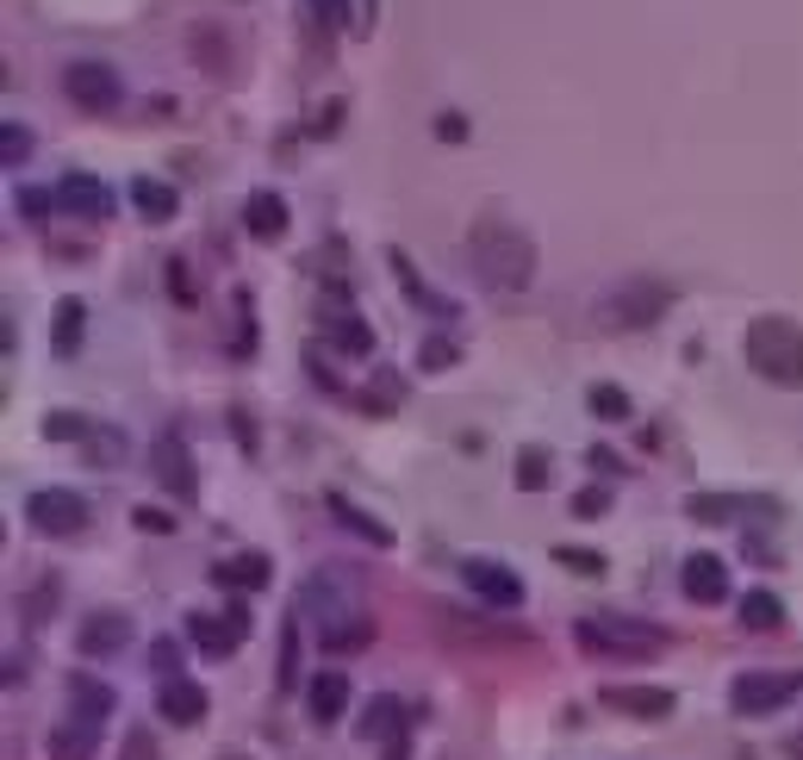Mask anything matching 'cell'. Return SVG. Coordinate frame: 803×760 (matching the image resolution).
<instances>
[{"instance_id": "5", "label": "cell", "mask_w": 803, "mask_h": 760, "mask_svg": "<svg viewBox=\"0 0 803 760\" xmlns=\"http://www.w3.org/2000/svg\"><path fill=\"white\" fill-rule=\"evenodd\" d=\"M666 306H673V287L661 281H616L611 293H604L599 318L604 324H616V331H648V324H661Z\"/></svg>"}, {"instance_id": "44", "label": "cell", "mask_w": 803, "mask_h": 760, "mask_svg": "<svg viewBox=\"0 0 803 760\" xmlns=\"http://www.w3.org/2000/svg\"><path fill=\"white\" fill-rule=\"evenodd\" d=\"M44 207H50L44 193H19V212H26V219H44Z\"/></svg>"}, {"instance_id": "25", "label": "cell", "mask_w": 803, "mask_h": 760, "mask_svg": "<svg viewBox=\"0 0 803 760\" xmlns=\"http://www.w3.org/2000/svg\"><path fill=\"white\" fill-rule=\"evenodd\" d=\"M81 324H88V306L63 300V306H57V318H50V349H57V356H76V349H81Z\"/></svg>"}, {"instance_id": "39", "label": "cell", "mask_w": 803, "mask_h": 760, "mask_svg": "<svg viewBox=\"0 0 803 760\" xmlns=\"http://www.w3.org/2000/svg\"><path fill=\"white\" fill-rule=\"evenodd\" d=\"M119 760H157V736H150V729H126V748H119Z\"/></svg>"}, {"instance_id": "42", "label": "cell", "mask_w": 803, "mask_h": 760, "mask_svg": "<svg viewBox=\"0 0 803 760\" xmlns=\"http://www.w3.org/2000/svg\"><path fill=\"white\" fill-rule=\"evenodd\" d=\"M169 281H174V300H181V306H193V281H188V262H181V256L169 262Z\"/></svg>"}, {"instance_id": "17", "label": "cell", "mask_w": 803, "mask_h": 760, "mask_svg": "<svg viewBox=\"0 0 803 760\" xmlns=\"http://www.w3.org/2000/svg\"><path fill=\"white\" fill-rule=\"evenodd\" d=\"M243 224H250V238H262V243H281L287 238V200L274 188H262V193H250V207H243Z\"/></svg>"}, {"instance_id": "30", "label": "cell", "mask_w": 803, "mask_h": 760, "mask_svg": "<svg viewBox=\"0 0 803 760\" xmlns=\"http://www.w3.org/2000/svg\"><path fill=\"white\" fill-rule=\"evenodd\" d=\"M44 437H50V443H88V418H81V412H50L44 418Z\"/></svg>"}, {"instance_id": "47", "label": "cell", "mask_w": 803, "mask_h": 760, "mask_svg": "<svg viewBox=\"0 0 803 760\" xmlns=\"http://www.w3.org/2000/svg\"><path fill=\"white\" fill-rule=\"evenodd\" d=\"M592 468H599V474H616V468H623V461H616L611 449H592Z\"/></svg>"}, {"instance_id": "38", "label": "cell", "mask_w": 803, "mask_h": 760, "mask_svg": "<svg viewBox=\"0 0 803 760\" xmlns=\"http://www.w3.org/2000/svg\"><path fill=\"white\" fill-rule=\"evenodd\" d=\"M554 561L573 573H604V554H592V549H554Z\"/></svg>"}, {"instance_id": "20", "label": "cell", "mask_w": 803, "mask_h": 760, "mask_svg": "<svg viewBox=\"0 0 803 760\" xmlns=\"http://www.w3.org/2000/svg\"><path fill=\"white\" fill-rule=\"evenodd\" d=\"M112 704H119V692H112L107 680H94V673H69V711L94 717V723H107Z\"/></svg>"}, {"instance_id": "19", "label": "cell", "mask_w": 803, "mask_h": 760, "mask_svg": "<svg viewBox=\"0 0 803 760\" xmlns=\"http://www.w3.org/2000/svg\"><path fill=\"white\" fill-rule=\"evenodd\" d=\"M305 711H312V723H337V717L349 711V680L343 673H312V686H305Z\"/></svg>"}, {"instance_id": "4", "label": "cell", "mask_w": 803, "mask_h": 760, "mask_svg": "<svg viewBox=\"0 0 803 760\" xmlns=\"http://www.w3.org/2000/svg\"><path fill=\"white\" fill-rule=\"evenodd\" d=\"M580 642L592 654H611V661H654V654L666 649V636L654 630V623H635V618H585Z\"/></svg>"}, {"instance_id": "33", "label": "cell", "mask_w": 803, "mask_h": 760, "mask_svg": "<svg viewBox=\"0 0 803 760\" xmlns=\"http://www.w3.org/2000/svg\"><path fill=\"white\" fill-rule=\"evenodd\" d=\"M585 406H592L599 418H630V393H623V387H592Z\"/></svg>"}, {"instance_id": "29", "label": "cell", "mask_w": 803, "mask_h": 760, "mask_svg": "<svg viewBox=\"0 0 803 760\" xmlns=\"http://www.w3.org/2000/svg\"><path fill=\"white\" fill-rule=\"evenodd\" d=\"M331 331H337V349H343V356H368V349H374V331H368L362 318H337Z\"/></svg>"}, {"instance_id": "1", "label": "cell", "mask_w": 803, "mask_h": 760, "mask_svg": "<svg viewBox=\"0 0 803 760\" xmlns=\"http://www.w3.org/2000/svg\"><path fill=\"white\" fill-rule=\"evenodd\" d=\"M468 262L473 274L492 287V293H523V287L535 281V243L530 231H518V224L504 219H480L468 231Z\"/></svg>"}, {"instance_id": "49", "label": "cell", "mask_w": 803, "mask_h": 760, "mask_svg": "<svg viewBox=\"0 0 803 760\" xmlns=\"http://www.w3.org/2000/svg\"><path fill=\"white\" fill-rule=\"evenodd\" d=\"M224 760H243V754H224Z\"/></svg>"}, {"instance_id": "12", "label": "cell", "mask_w": 803, "mask_h": 760, "mask_svg": "<svg viewBox=\"0 0 803 760\" xmlns=\"http://www.w3.org/2000/svg\"><path fill=\"white\" fill-rule=\"evenodd\" d=\"M50 200H57L69 219H112V188L100 181V174H88V169H69Z\"/></svg>"}, {"instance_id": "15", "label": "cell", "mask_w": 803, "mask_h": 760, "mask_svg": "<svg viewBox=\"0 0 803 760\" xmlns=\"http://www.w3.org/2000/svg\"><path fill=\"white\" fill-rule=\"evenodd\" d=\"M94 748H100V723H94V717L69 711L63 723L50 729V760H94Z\"/></svg>"}, {"instance_id": "26", "label": "cell", "mask_w": 803, "mask_h": 760, "mask_svg": "<svg viewBox=\"0 0 803 760\" xmlns=\"http://www.w3.org/2000/svg\"><path fill=\"white\" fill-rule=\"evenodd\" d=\"M331 511H337V518H343L362 542H374V549H393V530H387L380 518H368V511H355V506L343 499V492H331Z\"/></svg>"}, {"instance_id": "22", "label": "cell", "mask_w": 803, "mask_h": 760, "mask_svg": "<svg viewBox=\"0 0 803 760\" xmlns=\"http://www.w3.org/2000/svg\"><path fill=\"white\" fill-rule=\"evenodd\" d=\"M268 573H274V561H268L262 549H250V554H231V561H219V568H212V580H224V587H237V592H255V587H268Z\"/></svg>"}, {"instance_id": "43", "label": "cell", "mask_w": 803, "mask_h": 760, "mask_svg": "<svg viewBox=\"0 0 803 760\" xmlns=\"http://www.w3.org/2000/svg\"><path fill=\"white\" fill-rule=\"evenodd\" d=\"M436 138H442V143H461V138H468V119H461V112H442V119H436Z\"/></svg>"}, {"instance_id": "46", "label": "cell", "mask_w": 803, "mask_h": 760, "mask_svg": "<svg viewBox=\"0 0 803 760\" xmlns=\"http://www.w3.org/2000/svg\"><path fill=\"white\" fill-rule=\"evenodd\" d=\"M387 760H411V729H405V736H393V742H387Z\"/></svg>"}, {"instance_id": "28", "label": "cell", "mask_w": 803, "mask_h": 760, "mask_svg": "<svg viewBox=\"0 0 803 760\" xmlns=\"http://www.w3.org/2000/svg\"><path fill=\"white\" fill-rule=\"evenodd\" d=\"M449 362H461V337H424V349H418V368H430V374H436V368H449Z\"/></svg>"}, {"instance_id": "2", "label": "cell", "mask_w": 803, "mask_h": 760, "mask_svg": "<svg viewBox=\"0 0 803 760\" xmlns=\"http://www.w3.org/2000/svg\"><path fill=\"white\" fill-rule=\"evenodd\" d=\"M305 611H312V630L324 649H368V636H374V623L362 618V599L349 592V573H318L312 587H305Z\"/></svg>"}, {"instance_id": "16", "label": "cell", "mask_w": 803, "mask_h": 760, "mask_svg": "<svg viewBox=\"0 0 803 760\" xmlns=\"http://www.w3.org/2000/svg\"><path fill=\"white\" fill-rule=\"evenodd\" d=\"M126 642H131L126 611H88V623H81V654H119Z\"/></svg>"}, {"instance_id": "41", "label": "cell", "mask_w": 803, "mask_h": 760, "mask_svg": "<svg viewBox=\"0 0 803 760\" xmlns=\"http://www.w3.org/2000/svg\"><path fill=\"white\" fill-rule=\"evenodd\" d=\"M88 456H94V461H119V456H126V437H119V430H112V437H94Z\"/></svg>"}, {"instance_id": "9", "label": "cell", "mask_w": 803, "mask_h": 760, "mask_svg": "<svg viewBox=\"0 0 803 760\" xmlns=\"http://www.w3.org/2000/svg\"><path fill=\"white\" fill-rule=\"evenodd\" d=\"M243 636H250V611H243V604H231L224 618H212V611H193L188 618V642L200 654H212V661H231V654L243 649Z\"/></svg>"}, {"instance_id": "24", "label": "cell", "mask_w": 803, "mask_h": 760, "mask_svg": "<svg viewBox=\"0 0 803 760\" xmlns=\"http://www.w3.org/2000/svg\"><path fill=\"white\" fill-rule=\"evenodd\" d=\"M131 200H138V212H143L150 224H169L174 207H181V193H174L169 181H150V174H143V181H131Z\"/></svg>"}, {"instance_id": "10", "label": "cell", "mask_w": 803, "mask_h": 760, "mask_svg": "<svg viewBox=\"0 0 803 760\" xmlns=\"http://www.w3.org/2000/svg\"><path fill=\"white\" fill-rule=\"evenodd\" d=\"M150 468H157V480L174 492V499H181V506L200 492V468H193V449H188V437H181V430H162L157 443H150Z\"/></svg>"}, {"instance_id": "13", "label": "cell", "mask_w": 803, "mask_h": 760, "mask_svg": "<svg viewBox=\"0 0 803 760\" xmlns=\"http://www.w3.org/2000/svg\"><path fill=\"white\" fill-rule=\"evenodd\" d=\"M157 711H162V723L193 729L205 717V686L188 680V673H169V680H157Z\"/></svg>"}, {"instance_id": "11", "label": "cell", "mask_w": 803, "mask_h": 760, "mask_svg": "<svg viewBox=\"0 0 803 760\" xmlns=\"http://www.w3.org/2000/svg\"><path fill=\"white\" fill-rule=\"evenodd\" d=\"M461 587L480 592L486 604H523V573L492 554H461Z\"/></svg>"}, {"instance_id": "21", "label": "cell", "mask_w": 803, "mask_h": 760, "mask_svg": "<svg viewBox=\"0 0 803 760\" xmlns=\"http://www.w3.org/2000/svg\"><path fill=\"white\" fill-rule=\"evenodd\" d=\"M355 736H362V742H393V736H405V704H399V698H368Z\"/></svg>"}, {"instance_id": "48", "label": "cell", "mask_w": 803, "mask_h": 760, "mask_svg": "<svg viewBox=\"0 0 803 760\" xmlns=\"http://www.w3.org/2000/svg\"><path fill=\"white\" fill-rule=\"evenodd\" d=\"M791 754H797V760H803V736H797V742H791Z\"/></svg>"}, {"instance_id": "45", "label": "cell", "mask_w": 803, "mask_h": 760, "mask_svg": "<svg viewBox=\"0 0 803 760\" xmlns=\"http://www.w3.org/2000/svg\"><path fill=\"white\" fill-rule=\"evenodd\" d=\"M44 611H50V587H38V592H32V599H26V618H32V623H38V618H44Z\"/></svg>"}, {"instance_id": "40", "label": "cell", "mask_w": 803, "mask_h": 760, "mask_svg": "<svg viewBox=\"0 0 803 760\" xmlns=\"http://www.w3.org/2000/svg\"><path fill=\"white\" fill-rule=\"evenodd\" d=\"M604 506H611V487H585L580 499H573V511H580V518H599Z\"/></svg>"}, {"instance_id": "31", "label": "cell", "mask_w": 803, "mask_h": 760, "mask_svg": "<svg viewBox=\"0 0 803 760\" xmlns=\"http://www.w3.org/2000/svg\"><path fill=\"white\" fill-rule=\"evenodd\" d=\"M685 511H692L697 523H729L741 506H735V499H710V492H692V499H685Z\"/></svg>"}, {"instance_id": "14", "label": "cell", "mask_w": 803, "mask_h": 760, "mask_svg": "<svg viewBox=\"0 0 803 760\" xmlns=\"http://www.w3.org/2000/svg\"><path fill=\"white\" fill-rule=\"evenodd\" d=\"M679 580H685V599L692 604H723L729 599V561L723 554H685V568H679Z\"/></svg>"}, {"instance_id": "37", "label": "cell", "mask_w": 803, "mask_h": 760, "mask_svg": "<svg viewBox=\"0 0 803 760\" xmlns=\"http://www.w3.org/2000/svg\"><path fill=\"white\" fill-rule=\"evenodd\" d=\"M300 680V623H287V636H281V686H293Z\"/></svg>"}, {"instance_id": "32", "label": "cell", "mask_w": 803, "mask_h": 760, "mask_svg": "<svg viewBox=\"0 0 803 760\" xmlns=\"http://www.w3.org/2000/svg\"><path fill=\"white\" fill-rule=\"evenodd\" d=\"M26 157H32V131L7 119V126H0V162L13 169V162H26Z\"/></svg>"}, {"instance_id": "18", "label": "cell", "mask_w": 803, "mask_h": 760, "mask_svg": "<svg viewBox=\"0 0 803 760\" xmlns=\"http://www.w3.org/2000/svg\"><path fill=\"white\" fill-rule=\"evenodd\" d=\"M604 704H611V711L654 717V723H661V717L673 711V692H661V686H604Z\"/></svg>"}, {"instance_id": "8", "label": "cell", "mask_w": 803, "mask_h": 760, "mask_svg": "<svg viewBox=\"0 0 803 760\" xmlns=\"http://www.w3.org/2000/svg\"><path fill=\"white\" fill-rule=\"evenodd\" d=\"M63 94L76 100L81 112H112L119 100H126V81H119L112 63H69L63 69Z\"/></svg>"}, {"instance_id": "23", "label": "cell", "mask_w": 803, "mask_h": 760, "mask_svg": "<svg viewBox=\"0 0 803 760\" xmlns=\"http://www.w3.org/2000/svg\"><path fill=\"white\" fill-rule=\"evenodd\" d=\"M387 262H393V274H399V287H405V300H411V306H424V312H436V318H449V312H455V300H442L436 287H430L424 274L411 269V262H405V256H399V250L387 256Z\"/></svg>"}, {"instance_id": "3", "label": "cell", "mask_w": 803, "mask_h": 760, "mask_svg": "<svg viewBox=\"0 0 803 760\" xmlns=\"http://www.w3.org/2000/svg\"><path fill=\"white\" fill-rule=\"evenodd\" d=\"M747 362H754L760 380H772V387H803V324H791V318L766 312L747 324Z\"/></svg>"}, {"instance_id": "6", "label": "cell", "mask_w": 803, "mask_h": 760, "mask_svg": "<svg viewBox=\"0 0 803 760\" xmlns=\"http://www.w3.org/2000/svg\"><path fill=\"white\" fill-rule=\"evenodd\" d=\"M791 698H803V673H735L729 680V704L741 717H772L785 711Z\"/></svg>"}, {"instance_id": "27", "label": "cell", "mask_w": 803, "mask_h": 760, "mask_svg": "<svg viewBox=\"0 0 803 760\" xmlns=\"http://www.w3.org/2000/svg\"><path fill=\"white\" fill-rule=\"evenodd\" d=\"M741 623H747V630H785V604H779V592H747V599H741Z\"/></svg>"}, {"instance_id": "36", "label": "cell", "mask_w": 803, "mask_h": 760, "mask_svg": "<svg viewBox=\"0 0 803 760\" xmlns=\"http://www.w3.org/2000/svg\"><path fill=\"white\" fill-rule=\"evenodd\" d=\"M131 523H138L143 537H174V518L162 506H138V511H131Z\"/></svg>"}, {"instance_id": "35", "label": "cell", "mask_w": 803, "mask_h": 760, "mask_svg": "<svg viewBox=\"0 0 803 760\" xmlns=\"http://www.w3.org/2000/svg\"><path fill=\"white\" fill-rule=\"evenodd\" d=\"M518 480H523V487H549V456H542V449H523V456H518Z\"/></svg>"}, {"instance_id": "34", "label": "cell", "mask_w": 803, "mask_h": 760, "mask_svg": "<svg viewBox=\"0 0 803 760\" xmlns=\"http://www.w3.org/2000/svg\"><path fill=\"white\" fill-rule=\"evenodd\" d=\"M305 13H312V26H324V32H343L349 26V0H305Z\"/></svg>"}, {"instance_id": "7", "label": "cell", "mask_w": 803, "mask_h": 760, "mask_svg": "<svg viewBox=\"0 0 803 760\" xmlns=\"http://www.w3.org/2000/svg\"><path fill=\"white\" fill-rule=\"evenodd\" d=\"M26 523H32L38 537H81L88 530V499L69 487H38L26 499Z\"/></svg>"}]
</instances>
